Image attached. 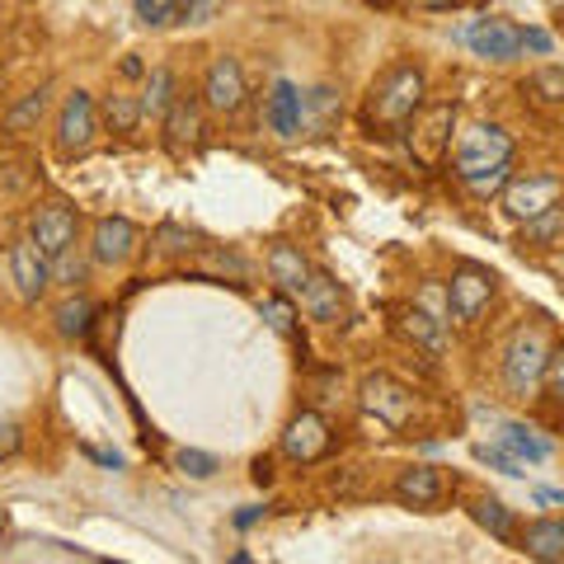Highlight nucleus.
Instances as JSON below:
<instances>
[{
    "mask_svg": "<svg viewBox=\"0 0 564 564\" xmlns=\"http://www.w3.org/2000/svg\"><path fill=\"white\" fill-rule=\"evenodd\" d=\"M180 6L184 0H137V20L151 24V29H170L180 20Z\"/></svg>",
    "mask_w": 564,
    "mask_h": 564,
    "instance_id": "32",
    "label": "nucleus"
},
{
    "mask_svg": "<svg viewBox=\"0 0 564 564\" xmlns=\"http://www.w3.org/2000/svg\"><path fill=\"white\" fill-rule=\"evenodd\" d=\"M296 296H302V311L311 315V321H321V325H339L344 321V288L325 269H311L306 288Z\"/></svg>",
    "mask_w": 564,
    "mask_h": 564,
    "instance_id": "15",
    "label": "nucleus"
},
{
    "mask_svg": "<svg viewBox=\"0 0 564 564\" xmlns=\"http://www.w3.org/2000/svg\"><path fill=\"white\" fill-rule=\"evenodd\" d=\"M245 70L236 57H217L207 66V80H203V104L212 113H240L245 109Z\"/></svg>",
    "mask_w": 564,
    "mask_h": 564,
    "instance_id": "10",
    "label": "nucleus"
},
{
    "mask_svg": "<svg viewBox=\"0 0 564 564\" xmlns=\"http://www.w3.org/2000/svg\"><path fill=\"white\" fill-rule=\"evenodd\" d=\"M443 494H447V485H443V470L437 466H404L395 475V499L410 508H437Z\"/></svg>",
    "mask_w": 564,
    "mask_h": 564,
    "instance_id": "16",
    "label": "nucleus"
},
{
    "mask_svg": "<svg viewBox=\"0 0 564 564\" xmlns=\"http://www.w3.org/2000/svg\"><path fill=\"white\" fill-rule=\"evenodd\" d=\"M269 278L278 282L282 296H296L306 288V278H311V263H306V254L296 250V245H273L269 250Z\"/></svg>",
    "mask_w": 564,
    "mask_h": 564,
    "instance_id": "18",
    "label": "nucleus"
},
{
    "mask_svg": "<svg viewBox=\"0 0 564 564\" xmlns=\"http://www.w3.org/2000/svg\"><path fill=\"white\" fill-rule=\"evenodd\" d=\"M170 104H174V70L170 66H155L151 80H147V95H141V113L165 118Z\"/></svg>",
    "mask_w": 564,
    "mask_h": 564,
    "instance_id": "29",
    "label": "nucleus"
},
{
    "mask_svg": "<svg viewBox=\"0 0 564 564\" xmlns=\"http://www.w3.org/2000/svg\"><path fill=\"white\" fill-rule=\"evenodd\" d=\"M518 551L532 560H564V522L560 518H536L522 527Z\"/></svg>",
    "mask_w": 564,
    "mask_h": 564,
    "instance_id": "19",
    "label": "nucleus"
},
{
    "mask_svg": "<svg viewBox=\"0 0 564 564\" xmlns=\"http://www.w3.org/2000/svg\"><path fill=\"white\" fill-rule=\"evenodd\" d=\"M24 447V433H20V423H0V462H6V456H14Z\"/></svg>",
    "mask_w": 564,
    "mask_h": 564,
    "instance_id": "38",
    "label": "nucleus"
},
{
    "mask_svg": "<svg viewBox=\"0 0 564 564\" xmlns=\"http://www.w3.org/2000/svg\"><path fill=\"white\" fill-rule=\"evenodd\" d=\"M43 113H47V85L43 90H33V95H24L14 109L6 113V132H14V137H24V132H33L43 122Z\"/></svg>",
    "mask_w": 564,
    "mask_h": 564,
    "instance_id": "26",
    "label": "nucleus"
},
{
    "mask_svg": "<svg viewBox=\"0 0 564 564\" xmlns=\"http://www.w3.org/2000/svg\"><path fill=\"white\" fill-rule=\"evenodd\" d=\"M180 470L188 475V480H212V475H217V456L198 452V447H184L180 452Z\"/></svg>",
    "mask_w": 564,
    "mask_h": 564,
    "instance_id": "33",
    "label": "nucleus"
},
{
    "mask_svg": "<svg viewBox=\"0 0 564 564\" xmlns=\"http://www.w3.org/2000/svg\"><path fill=\"white\" fill-rule=\"evenodd\" d=\"M400 334L410 344L429 348L433 358H443V352H447V321H443V315H429V311H419V306H404L400 311Z\"/></svg>",
    "mask_w": 564,
    "mask_h": 564,
    "instance_id": "17",
    "label": "nucleus"
},
{
    "mask_svg": "<svg viewBox=\"0 0 564 564\" xmlns=\"http://www.w3.org/2000/svg\"><path fill=\"white\" fill-rule=\"evenodd\" d=\"M545 358H551V339L541 325H522L503 348V386L513 395H532L545 377Z\"/></svg>",
    "mask_w": 564,
    "mask_h": 564,
    "instance_id": "3",
    "label": "nucleus"
},
{
    "mask_svg": "<svg viewBox=\"0 0 564 564\" xmlns=\"http://www.w3.org/2000/svg\"><path fill=\"white\" fill-rule=\"evenodd\" d=\"M269 128L278 137H296L302 132V90L292 80H278L269 95Z\"/></svg>",
    "mask_w": 564,
    "mask_h": 564,
    "instance_id": "21",
    "label": "nucleus"
},
{
    "mask_svg": "<svg viewBox=\"0 0 564 564\" xmlns=\"http://www.w3.org/2000/svg\"><path fill=\"white\" fill-rule=\"evenodd\" d=\"M76 231H80V217L70 212L66 203H43L33 212V226H29V240L39 245L47 259H62L70 245H76Z\"/></svg>",
    "mask_w": 564,
    "mask_h": 564,
    "instance_id": "9",
    "label": "nucleus"
},
{
    "mask_svg": "<svg viewBox=\"0 0 564 564\" xmlns=\"http://www.w3.org/2000/svg\"><path fill=\"white\" fill-rule=\"evenodd\" d=\"M90 321H95V302H90V296H70V302L57 306V334H62V339H80V334L90 329Z\"/></svg>",
    "mask_w": 564,
    "mask_h": 564,
    "instance_id": "28",
    "label": "nucleus"
},
{
    "mask_svg": "<svg viewBox=\"0 0 564 564\" xmlns=\"http://www.w3.org/2000/svg\"><path fill=\"white\" fill-rule=\"evenodd\" d=\"M141 245V231L128 221V217H104L95 221V240H90V259L104 263V269H118V263H128Z\"/></svg>",
    "mask_w": 564,
    "mask_h": 564,
    "instance_id": "12",
    "label": "nucleus"
},
{
    "mask_svg": "<svg viewBox=\"0 0 564 564\" xmlns=\"http://www.w3.org/2000/svg\"><path fill=\"white\" fill-rule=\"evenodd\" d=\"M95 137H99L95 99L85 95V90L66 95L62 113H57V155H62V161H76V155H85V151L95 147Z\"/></svg>",
    "mask_w": 564,
    "mask_h": 564,
    "instance_id": "7",
    "label": "nucleus"
},
{
    "mask_svg": "<svg viewBox=\"0 0 564 564\" xmlns=\"http://www.w3.org/2000/svg\"><path fill=\"white\" fill-rule=\"evenodd\" d=\"M470 518L480 522L494 541H518V532H513V508H508L503 499H475L470 503Z\"/></svg>",
    "mask_w": 564,
    "mask_h": 564,
    "instance_id": "23",
    "label": "nucleus"
},
{
    "mask_svg": "<svg viewBox=\"0 0 564 564\" xmlns=\"http://www.w3.org/2000/svg\"><path fill=\"white\" fill-rule=\"evenodd\" d=\"M104 122H109L113 132H137V122H141V99H132V95H109V99H104Z\"/></svg>",
    "mask_w": 564,
    "mask_h": 564,
    "instance_id": "30",
    "label": "nucleus"
},
{
    "mask_svg": "<svg viewBox=\"0 0 564 564\" xmlns=\"http://www.w3.org/2000/svg\"><path fill=\"white\" fill-rule=\"evenodd\" d=\"M452 122H456V109L452 104H433V109H419L404 128H410V151L414 161L423 165H443L452 155Z\"/></svg>",
    "mask_w": 564,
    "mask_h": 564,
    "instance_id": "6",
    "label": "nucleus"
},
{
    "mask_svg": "<svg viewBox=\"0 0 564 564\" xmlns=\"http://www.w3.org/2000/svg\"><path fill=\"white\" fill-rule=\"evenodd\" d=\"M536 499H545V503H564V489H541Z\"/></svg>",
    "mask_w": 564,
    "mask_h": 564,
    "instance_id": "44",
    "label": "nucleus"
},
{
    "mask_svg": "<svg viewBox=\"0 0 564 564\" xmlns=\"http://www.w3.org/2000/svg\"><path fill=\"white\" fill-rule=\"evenodd\" d=\"M263 321H269L278 334H282V339H292V334H296V306H292V296H263Z\"/></svg>",
    "mask_w": 564,
    "mask_h": 564,
    "instance_id": "31",
    "label": "nucleus"
},
{
    "mask_svg": "<svg viewBox=\"0 0 564 564\" xmlns=\"http://www.w3.org/2000/svg\"><path fill=\"white\" fill-rule=\"evenodd\" d=\"M6 527H10V513H6V508H0V532H6Z\"/></svg>",
    "mask_w": 564,
    "mask_h": 564,
    "instance_id": "45",
    "label": "nucleus"
},
{
    "mask_svg": "<svg viewBox=\"0 0 564 564\" xmlns=\"http://www.w3.org/2000/svg\"><path fill=\"white\" fill-rule=\"evenodd\" d=\"M560 198H564V180H560V174H527V180H508L503 207L513 212L518 221H527V217H536V212H545Z\"/></svg>",
    "mask_w": 564,
    "mask_h": 564,
    "instance_id": "11",
    "label": "nucleus"
},
{
    "mask_svg": "<svg viewBox=\"0 0 564 564\" xmlns=\"http://www.w3.org/2000/svg\"><path fill=\"white\" fill-rule=\"evenodd\" d=\"M499 165H513V137H508L499 122H475V128H466L462 137H456L452 147V170L456 180H475V174H489Z\"/></svg>",
    "mask_w": 564,
    "mask_h": 564,
    "instance_id": "2",
    "label": "nucleus"
},
{
    "mask_svg": "<svg viewBox=\"0 0 564 564\" xmlns=\"http://www.w3.org/2000/svg\"><path fill=\"white\" fill-rule=\"evenodd\" d=\"M410 6H419V10H452V6H462V0H410Z\"/></svg>",
    "mask_w": 564,
    "mask_h": 564,
    "instance_id": "41",
    "label": "nucleus"
},
{
    "mask_svg": "<svg viewBox=\"0 0 564 564\" xmlns=\"http://www.w3.org/2000/svg\"><path fill=\"white\" fill-rule=\"evenodd\" d=\"M494 292H499V278H494L489 269H480V263H462L447 282V315L462 321V325H475L489 311Z\"/></svg>",
    "mask_w": 564,
    "mask_h": 564,
    "instance_id": "5",
    "label": "nucleus"
},
{
    "mask_svg": "<svg viewBox=\"0 0 564 564\" xmlns=\"http://www.w3.org/2000/svg\"><path fill=\"white\" fill-rule=\"evenodd\" d=\"M259 513H263V508H245V513H236V527H254Z\"/></svg>",
    "mask_w": 564,
    "mask_h": 564,
    "instance_id": "43",
    "label": "nucleus"
},
{
    "mask_svg": "<svg viewBox=\"0 0 564 564\" xmlns=\"http://www.w3.org/2000/svg\"><path fill=\"white\" fill-rule=\"evenodd\" d=\"M423 109V70L400 62L386 66L367 90V128L372 132H400L404 122Z\"/></svg>",
    "mask_w": 564,
    "mask_h": 564,
    "instance_id": "1",
    "label": "nucleus"
},
{
    "mask_svg": "<svg viewBox=\"0 0 564 564\" xmlns=\"http://www.w3.org/2000/svg\"><path fill=\"white\" fill-rule=\"evenodd\" d=\"M466 43L485 62H513L522 52V29H513L508 20H475L466 29Z\"/></svg>",
    "mask_w": 564,
    "mask_h": 564,
    "instance_id": "14",
    "label": "nucleus"
},
{
    "mask_svg": "<svg viewBox=\"0 0 564 564\" xmlns=\"http://www.w3.org/2000/svg\"><path fill=\"white\" fill-rule=\"evenodd\" d=\"M508 180H513V165H499V170H489V174H475V180H466V188L480 193V198H489V193H499Z\"/></svg>",
    "mask_w": 564,
    "mask_h": 564,
    "instance_id": "35",
    "label": "nucleus"
},
{
    "mask_svg": "<svg viewBox=\"0 0 564 564\" xmlns=\"http://www.w3.org/2000/svg\"><path fill=\"white\" fill-rule=\"evenodd\" d=\"M499 433H503V447L513 452L518 462H545V456H551V447H545L541 437H536L532 429H527V423H503Z\"/></svg>",
    "mask_w": 564,
    "mask_h": 564,
    "instance_id": "27",
    "label": "nucleus"
},
{
    "mask_svg": "<svg viewBox=\"0 0 564 564\" xmlns=\"http://www.w3.org/2000/svg\"><path fill=\"white\" fill-rule=\"evenodd\" d=\"M475 456H480L485 466L503 470V475H527V470H522V462H518V456L508 452V447H489V443H480V447H475Z\"/></svg>",
    "mask_w": 564,
    "mask_h": 564,
    "instance_id": "34",
    "label": "nucleus"
},
{
    "mask_svg": "<svg viewBox=\"0 0 564 564\" xmlns=\"http://www.w3.org/2000/svg\"><path fill=\"white\" fill-rule=\"evenodd\" d=\"M358 400L386 429H410V419H414V391L404 381H395L391 372H367L358 381Z\"/></svg>",
    "mask_w": 564,
    "mask_h": 564,
    "instance_id": "4",
    "label": "nucleus"
},
{
    "mask_svg": "<svg viewBox=\"0 0 564 564\" xmlns=\"http://www.w3.org/2000/svg\"><path fill=\"white\" fill-rule=\"evenodd\" d=\"M85 452H90L95 462H104V466H122V456H118V452H99V447H85Z\"/></svg>",
    "mask_w": 564,
    "mask_h": 564,
    "instance_id": "42",
    "label": "nucleus"
},
{
    "mask_svg": "<svg viewBox=\"0 0 564 564\" xmlns=\"http://www.w3.org/2000/svg\"><path fill=\"white\" fill-rule=\"evenodd\" d=\"M339 95L329 90V85H315V90L302 95V132L311 137H329L334 122H339Z\"/></svg>",
    "mask_w": 564,
    "mask_h": 564,
    "instance_id": "20",
    "label": "nucleus"
},
{
    "mask_svg": "<svg viewBox=\"0 0 564 564\" xmlns=\"http://www.w3.org/2000/svg\"><path fill=\"white\" fill-rule=\"evenodd\" d=\"M334 447V433H329V423L315 414V410H302L288 429H282V456L296 466H315V462H325V452Z\"/></svg>",
    "mask_w": 564,
    "mask_h": 564,
    "instance_id": "8",
    "label": "nucleus"
},
{
    "mask_svg": "<svg viewBox=\"0 0 564 564\" xmlns=\"http://www.w3.org/2000/svg\"><path fill=\"white\" fill-rule=\"evenodd\" d=\"M522 95H532L545 109H564V66H541L536 76L522 85Z\"/></svg>",
    "mask_w": 564,
    "mask_h": 564,
    "instance_id": "25",
    "label": "nucleus"
},
{
    "mask_svg": "<svg viewBox=\"0 0 564 564\" xmlns=\"http://www.w3.org/2000/svg\"><path fill=\"white\" fill-rule=\"evenodd\" d=\"M254 480H259V485L273 480V462H269V456H259V462H254Z\"/></svg>",
    "mask_w": 564,
    "mask_h": 564,
    "instance_id": "40",
    "label": "nucleus"
},
{
    "mask_svg": "<svg viewBox=\"0 0 564 564\" xmlns=\"http://www.w3.org/2000/svg\"><path fill=\"white\" fill-rule=\"evenodd\" d=\"M560 236H564V198L522 221V245H536V250H551Z\"/></svg>",
    "mask_w": 564,
    "mask_h": 564,
    "instance_id": "22",
    "label": "nucleus"
},
{
    "mask_svg": "<svg viewBox=\"0 0 564 564\" xmlns=\"http://www.w3.org/2000/svg\"><path fill=\"white\" fill-rule=\"evenodd\" d=\"M165 132L174 147H184V141L198 137V99L193 95H174V104L165 109Z\"/></svg>",
    "mask_w": 564,
    "mask_h": 564,
    "instance_id": "24",
    "label": "nucleus"
},
{
    "mask_svg": "<svg viewBox=\"0 0 564 564\" xmlns=\"http://www.w3.org/2000/svg\"><path fill=\"white\" fill-rule=\"evenodd\" d=\"M545 391H551L555 400H564V344L560 348H551V358H545Z\"/></svg>",
    "mask_w": 564,
    "mask_h": 564,
    "instance_id": "36",
    "label": "nucleus"
},
{
    "mask_svg": "<svg viewBox=\"0 0 564 564\" xmlns=\"http://www.w3.org/2000/svg\"><path fill=\"white\" fill-rule=\"evenodd\" d=\"M522 47H532V52H551V33L527 29V33H522Z\"/></svg>",
    "mask_w": 564,
    "mask_h": 564,
    "instance_id": "39",
    "label": "nucleus"
},
{
    "mask_svg": "<svg viewBox=\"0 0 564 564\" xmlns=\"http://www.w3.org/2000/svg\"><path fill=\"white\" fill-rule=\"evenodd\" d=\"M10 273H14V288H20V296L33 306L47 292V282H52V259L33 240H14L10 245Z\"/></svg>",
    "mask_w": 564,
    "mask_h": 564,
    "instance_id": "13",
    "label": "nucleus"
},
{
    "mask_svg": "<svg viewBox=\"0 0 564 564\" xmlns=\"http://www.w3.org/2000/svg\"><path fill=\"white\" fill-rule=\"evenodd\" d=\"M217 10H221V0H184V6H180V20L207 24V20H217Z\"/></svg>",
    "mask_w": 564,
    "mask_h": 564,
    "instance_id": "37",
    "label": "nucleus"
}]
</instances>
